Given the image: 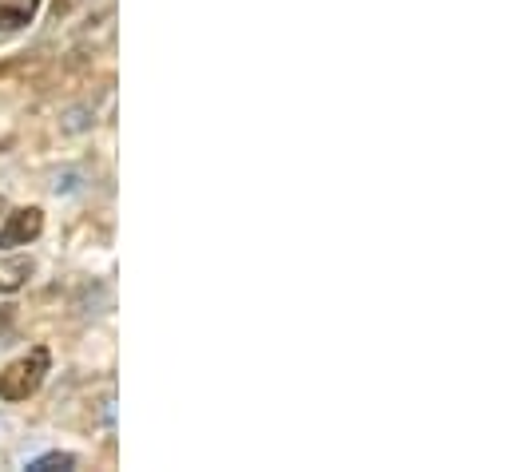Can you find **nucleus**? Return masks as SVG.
Masks as SVG:
<instances>
[{
    "label": "nucleus",
    "instance_id": "nucleus-1",
    "mask_svg": "<svg viewBox=\"0 0 512 472\" xmlns=\"http://www.w3.org/2000/svg\"><path fill=\"white\" fill-rule=\"evenodd\" d=\"M48 365H52V357H48L44 346H36L32 354L16 357V361L0 373V397H4V401H28V397L44 385Z\"/></svg>",
    "mask_w": 512,
    "mask_h": 472
},
{
    "label": "nucleus",
    "instance_id": "nucleus-4",
    "mask_svg": "<svg viewBox=\"0 0 512 472\" xmlns=\"http://www.w3.org/2000/svg\"><path fill=\"white\" fill-rule=\"evenodd\" d=\"M32 258H4L0 262V294H12V290H20L28 278H32Z\"/></svg>",
    "mask_w": 512,
    "mask_h": 472
},
{
    "label": "nucleus",
    "instance_id": "nucleus-3",
    "mask_svg": "<svg viewBox=\"0 0 512 472\" xmlns=\"http://www.w3.org/2000/svg\"><path fill=\"white\" fill-rule=\"evenodd\" d=\"M40 0H0V32H16L24 24H32Z\"/></svg>",
    "mask_w": 512,
    "mask_h": 472
},
{
    "label": "nucleus",
    "instance_id": "nucleus-6",
    "mask_svg": "<svg viewBox=\"0 0 512 472\" xmlns=\"http://www.w3.org/2000/svg\"><path fill=\"white\" fill-rule=\"evenodd\" d=\"M0 215H4V199H0Z\"/></svg>",
    "mask_w": 512,
    "mask_h": 472
},
{
    "label": "nucleus",
    "instance_id": "nucleus-5",
    "mask_svg": "<svg viewBox=\"0 0 512 472\" xmlns=\"http://www.w3.org/2000/svg\"><path fill=\"white\" fill-rule=\"evenodd\" d=\"M72 465H76V457H68V453H48V457L32 461L28 469H32V472H52V469H72Z\"/></svg>",
    "mask_w": 512,
    "mask_h": 472
},
{
    "label": "nucleus",
    "instance_id": "nucleus-2",
    "mask_svg": "<svg viewBox=\"0 0 512 472\" xmlns=\"http://www.w3.org/2000/svg\"><path fill=\"white\" fill-rule=\"evenodd\" d=\"M40 231H44V211L40 207H20L4 219L0 246H28L32 238H40Z\"/></svg>",
    "mask_w": 512,
    "mask_h": 472
}]
</instances>
